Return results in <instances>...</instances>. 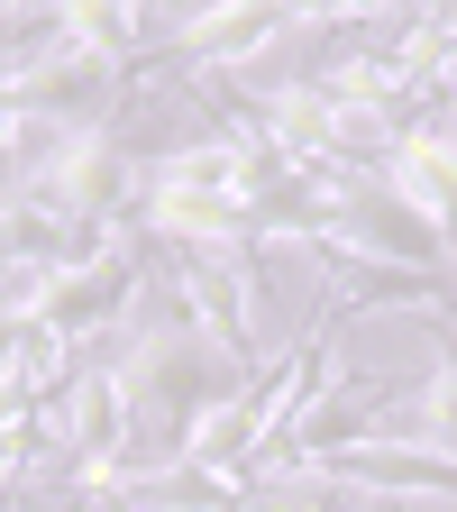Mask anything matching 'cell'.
Listing matches in <instances>:
<instances>
[{
    "mask_svg": "<svg viewBox=\"0 0 457 512\" xmlns=\"http://www.w3.org/2000/svg\"><path fill=\"white\" fill-rule=\"evenodd\" d=\"M366 439H394V448H421V458H448L457 467V339L430 357L421 384H403V403L384 412Z\"/></svg>",
    "mask_w": 457,
    "mask_h": 512,
    "instance_id": "cell-1",
    "label": "cell"
}]
</instances>
